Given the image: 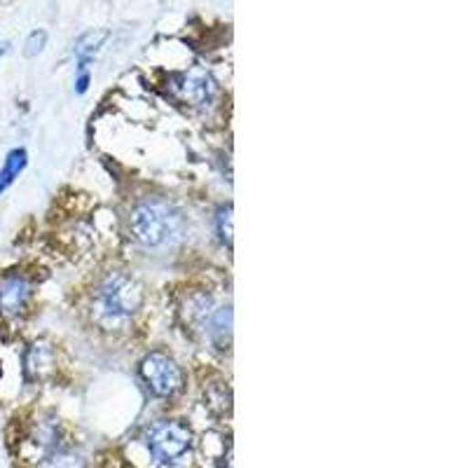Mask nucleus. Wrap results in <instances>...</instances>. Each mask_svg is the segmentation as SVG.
<instances>
[{"label": "nucleus", "instance_id": "nucleus-1", "mask_svg": "<svg viewBox=\"0 0 468 468\" xmlns=\"http://www.w3.org/2000/svg\"><path fill=\"white\" fill-rule=\"evenodd\" d=\"M129 232L145 249H169L187 234L186 216L166 199H141L129 213Z\"/></svg>", "mask_w": 468, "mask_h": 468}, {"label": "nucleus", "instance_id": "nucleus-2", "mask_svg": "<svg viewBox=\"0 0 468 468\" xmlns=\"http://www.w3.org/2000/svg\"><path fill=\"white\" fill-rule=\"evenodd\" d=\"M144 286L127 271H111L99 283L96 303L101 314L111 321H124L144 307Z\"/></svg>", "mask_w": 468, "mask_h": 468}, {"label": "nucleus", "instance_id": "nucleus-3", "mask_svg": "<svg viewBox=\"0 0 468 468\" xmlns=\"http://www.w3.org/2000/svg\"><path fill=\"white\" fill-rule=\"evenodd\" d=\"M192 442H195V436L190 426L176 420L154 421L145 433V445L160 463L181 462L192 450Z\"/></svg>", "mask_w": 468, "mask_h": 468}, {"label": "nucleus", "instance_id": "nucleus-4", "mask_svg": "<svg viewBox=\"0 0 468 468\" xmlns=\"http://www.w3.org/2000/svg\"><path fill=\"white\" fill-rule=\"evenodd\" d=\"M141 378L148 384L150 391L160 399H171L186 384L181 366L165 351H150L148 356L141 361Z\"/></svg>", "mask_w": 468, "mask_h": 468}, {"label": "nucleus", "instance_id": "nucleus-5", "mask_svg": "<svg viewBox=\"0 0 468 468\" xmlns=\"http://www.w3.org/2000/svg\"><path fill=\"white\" fill-rule=\"evenodd\" d=\"M33 298V282L22 271H3L0 274V316L15 319L24 314Z\"/></svg>", "mask_w": 468, "mask_h": 468}, {"label": "nucleus", "instance_id": "nucleus-6", "mask_svg": "<svg viewBox=\"0 0 468 468\" xmlns=\"http://www.w3.org/2000/svg\"><path fill=\"white\" fill-rule=\"evenodd\" d=\"M178 90H181V96L186 99L190 106L207 108L216 101V94H218V87H216V80L207 70H187L186 75H181V82H178Z\"/></svg>", "mask_w": 468, "mask_h": 468}, {"label": "nucleus", "instance_id": "nucleus-7", "mask_svg": "<svg viewBox=\"0 0 468 468\" xmlns=\"http://www.w3.org/2000/svg\"><path fill=\"white\" fill-rule=\"evenodd\" d=\"M207 333L216 345H225L232 335V309L229 307H213L207 319Z\"/></svg>", "mask_w": 468, "mask_h": 468}, {"label": "nucleus", "instance_id": "nucleus-8", "mask_svg": "<svg viewBox=\"0 0 468 468\" xmlns=\"http://www.w3.org/2000/svg\"><path fill=\"white\" fill-rule=\"evenodd\" d=\"M27 165H28V154L24 148H15L7 153L5 162H3V166H0V195H3V192L16 181V178H19V174L27 169Z\"/></svg>", "mask_w": 468, "mask_h": 468}, {"label": "nucleus", "instance_id": "nucleus-9", "mask_svg": "<svg viewBox=\"0 0 468 468\" xmlns=\"http://www.w3.org/2000/svg\"><path fill=\"white\" fill-rule=\"evenodd\" d=\"M52 363H54L52 346L45 345V342H36V345L27 351V361H24V366H27V373L31 375V378H40V375H43Z\"/></svg>", "mask_w": 468, "mask_h": 468}, {"label": "nucleus", "instance_id": "nucleus-10", "mask_svg": "<svg viewBox=\"0 0 468 468\" xmlns=\"http://www.w3.org/2000/svg\"><path fill=\"white\" fill-rule=\"evenodd\" d=\"M106 40V31H91L87 33V36H82L80 40H78V45H75V54H78V58H80L82 64L80 69H85V64L90 61L91 57H94V52L99 48H101V43Z\"/></svg>", "mask_w": 468, "mask_h": 468}, {"label": "nucleus", "instance_id": "nucleus-11", "mask_svg": "<svg viewBox=\"0 0 468 468\" xmlns=\"http://www.w3.org/2000/svg\"><path fill=\"white\" fill-rule=\"evenodd\" d=\"M40 468H85V463H82L80 457H75V454L58 447L52 454L40 459Z\"/></svg>", "mask_w": 468, "mask_h": 468}, {"label": "nucleus", "instance_id": "nucleus-12", "mask_svg": "<svg viewBox=\"0 0 468 468\" xmlns=\"http://www.w3.org/2000/svg\"><path fill=\"white\" fill-rule=\"evenodd\" d=\"M216 229H218V237L225 244H232V207H220L216 213Z\"/></svg>", "mask_w": 468, "mask_h": 468}, {"label": "nucleus", "instance_id": "nucleus-13", "mask_svg": "<svg viewBox=\"0 0 468 468\" xmlns=\"http://www.w3.org/2000/svg\"><path fill=\"white\" fill-rule=\"evenodd\" d=\"M45 40H48L45 31H33L31 36H28L27 49H24V54H27V57H36V54H40V52H43V48H45Z\"/></svg>", "mask_w": 468, "mask_h": 468}, {"label": "nucleus", "instance_id": "nucleus-14", "mask_svg": "<svg viewBox=\"0 0 468 468\" xmlns=\"http://www.w3.org/2000/svg\"><path fill=\"white\" fill-rule=\"evenodd\" d=\"M87 87H90V73L85 69H80V75H78V80H75V91L78 94H85Z\"/></svg>", "mask_w": 468, "mask_h": 468}]
</instances>
